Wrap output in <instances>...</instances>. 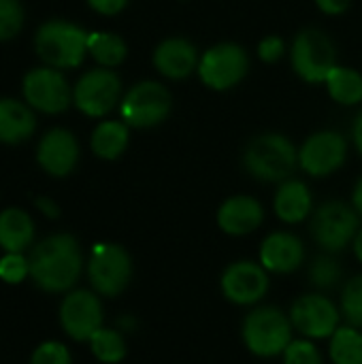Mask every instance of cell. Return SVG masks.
Wrapping results in <instances>:
<instances>
[{
  "label": "cell",
  "instance_id": "cell-1",
  "mask_svg": "<svg viewBox=\"0 0 362 364\" xmlns=\"http://www.w3.org/2000/svg\"><path fill=\"white\" fill-rule=\"evenodd\" d=\"M30 277L45 292L70 290L83 269L81 247L70 235H51L30 254Z\"/></svg>",
  "mask_w": 362,
  "mask_h": 364
},
{
  "label": "cell",
  "instance_id": "cell-2",
  "mask_svg": "<svg viewBox=\"0 0 362 364\" xmlns=\"http://www.w3.org/2000/svg\"><path fill=\"white\" fill-rule=\"evenodd\" d=\"M299 164V151L292 141L280 132H265L254 136L243 151L245 171L267 183H282L290 179Z\"/></svg>",
  "mask_w": 362,
  "mask_h": 364
},
{
  "label": "cell",
  "instance_id": "cell-3",
  "mask_svg": "<svg viewBox=\"0 0 362 364\" xmlns=\"http://www.w3.org/2000/svg\"><path fill=\"white\" fill-rule=\"evenodd\" d=\"M90 32L77 23L64 19L45 21L34 36V49L38 58L53 68H75L87 53Z\"/></svg>",
  "mask_w": 362,
  "mask_h": 364
},
{
  "label": "cell",
  "instance_id": "cell-4",
  "mask_svg": "<svg viewBox=\"0 0 362 364\" xmlns=\"http://www.w3.org/2000/svg\"><path fill=\"white\" fill-rule=\"evenodd\" d=\"M292 322L277 307H256L241 326L245 348L258 358H275L286 352L292 341Z\"/></svg>",
  "mask_w": 362,
  "mask_h": 364
},
{
  "label": "cell",
  "instance_id": "cell-5",
  "mask_svg": "<svg viewBox=\"0 0 362 364\" xmlns=\"http://www.w3.org/2000/svg\"><path fill=\"white\" fill-rule=\"evenodd\" d=\"M337 66L335 43L318 28H305L292 43V68L307 83H324Z\"/></svg>",
  "mask_w": 362,
  "mask_h": 364
},
{
  "label": "cell",
  "instance_id": "cell-6",
  "mask_svg": "<svg viewBox=\"0 0 362 364\" xmlns=\"http://www.w3.org/2000/svg\"><path fill=\"white\" fill-rule=\"evenodd\" d=\"M173 109L171 92L158 81H141L122 98L119 113L132 128H154L162 124Z\"/></svg>",
  "mask_w": 362,
  "mask_h": 364
},
{
  "label": "cell",
  "instance_id": "cell-7",
  "mask_svg": "<svg viewBox=\"0 0 362 364\" xmlns=\"http://www.w3.org/2000/svg\"><path fill=\"white\" fill-rule=\"evenodd\" d=\"M87 275L92 288L100 296H117L132 279V260L122 245L98 243L90 254Z\"/></svg>",
  "mask_w": 362,
  "mask_h": 364
},
{
  "label": "cell",
  "instance_id": "cell-8",
  "mask_svg": "<svg viewBox=\"0 0 362 364\" xmlns=\"http://www.w3.org/2000/svg\"><path fill=\"white\" fill-rule=\"evenodd\" d=\"M358 211L341 200L324 203L312 218V235L326 254L346 250L358 235Z\"/></svg>",
  "mask_w": 362,
  "mask_h": 364
},
{
  "label": "cell",
  "instance_id": "cell-9",
  "mask_svg": "<svg viewBox=\"0 0 362 364\" xmlns=\"http://www.w3.org/2000/svg\"><path fill=\"white\" fill-rule=\"evenodd\" d=\"M250 70L247 51L235 43H220L205 51L198 62V75L203 83L211 90L224 92L241 83Z\"/></svg>",
  "mask_w": 362,
  "mask_h": 364
},
{
  "label": "cell",
  "instance_id": "cell-10",
  "mask_svg": "<svg viewBox=\"0 0 362 364\" xmlns=\"http://www.w3.org/2000/svg\"><path fill=\"white\" fill-rule=\"evenodd\" d=\"M26 102L41 113H62L73 102V90L64 75L53 66L32 68L21 83Z\"/></svg>",
  "mask_w": 362,
  "mask_h": 364
},
{
  "label": "cell",
  "instance_id": "cell-11",
  "mask_svg": "<svg viewBox=\"0 0 362 364\" xmlns=\"http://www.w3.org/2000/svg\"><path fill=\"white\" fill-rule=\"evenodd\" d=\"M119 94L122 81L111 68H92L75 83L73 102L81 113L102 117L119 102Z\"/></svg>",
  "mask_w": 362,
  "mask_h": 364
},
{
  "label": "cell",
  "instance_id": "cell-12",
  "mask_svg": "<svg viewBox=\"0 0 362 364\" xmlns=\"http://www.w3.org/2000/svg\"><path fill=\"white\" fill-rule=\"evenodd\" d=\"M290 322L305 339H331L339 328L341 311L324 294H303L290 309Z\"/></svg>",
  "mask_w": 362,
  "mask_h": 364
},
{
  "label": "cell",
  "instance_id": "cell-13",
  "mask_svg": "<svg viewBox=\"0 0 362 364\" xmlns=\"http://www.w3.org/2000/svg\"><path fill=\"white\" fill-rule=\"evenodd\" d=\"M102 305L94 292H68L60 305V324L64 333L75 341H90L94 333L102 328Z\"/></svg>",
  "mask_w": 362,
  "mask_h": 364
},
{
  "label": "cell",
  "instance_id": "cell-14",
  "mask_svg": "<svg viewBox=\"0 0 362 364\" xmlns=\"http://www.w3.org/2000/svg\"><path fill=\"white\" fill-rule=\"evenodd\" d=\"M269 271L252 260L233 262L220 279L224 296L239 307H250L260 303L269 292Z\"/></svg>",
  "mask_w": 362,
  "mask_h": 364
},
{
  "label": "cell",
  "instance_id": "cell-15",
  "mask_svg": "<svg viewBox=\"0 0 362 364\" xmlns=\"http://www.w3.org/2000/svg\"><path fill=\"white\" fill-rule=\"evenodd\" d=\"M348 143L339 132L322 130L312 134L299 149V164L312 177H326L344 166Z\"/></svg>",
  "mask_w": 362,
  "mask_h": 364
},
{
  "label": "cell",
  "instance_id": "cell-16",
  "mask_svg": "<svg viewBox=\"0 0 362 364\" xmlns=\"http://www.w3.org/2000/svg\"><path fill=\"white\" fill-rule=\"evenodd\" d=\"M36 160L51 177L70 175L79 162V143L75 134L66 128H53L43 134L36 149Z\"/></svg>",
  "mask_w": 362,
  "mask_h": 364
},
{
  "label": "cell",
  "instance_id": "cell-17",
  "mask_svg": "<svg viewBox=\"0 0 362 364\" xmlns=\"http://www.w3.org/2000/svg\"><path fill=\"white\" fill-rule=\"evenodd\" d=\"M265 220L262 205L245 194L230 196L218 209V226L222 232L230 237H245L260 228Z\"/></svg>",
  "mask_w": 362,
  "mask_h": 364
},
{
  "label": "cell",
  "instance_id": "cell-18",
  "mask_svg": "<svg viewBox=\"0 0 362 364\" xmlns=\"http://www.w3.org/2000/svg\"><path fill=\"white\" fill-rule=\"evenodd\" d=\"M305 260V245L292 232H273L260 245V264L269 273L288 275Z\"/></svg>",
  "mask_w": 362,
  "mask_h": 364
},
{
  "label": "cell",
  "instance_id": "cell-19",
  "mask_svg": "<svg viewBox=\"0 0 362 364\" xmlns=\"http://www.w3.org/2000/svg\"><path fill=\"white\" fill-rule=\"evenodd\" d=\"M198 51L194 43L181 36H171L162 41L154 51V66L160 75L169 79H186L198 70Z\"/></svg>",
  "mask_w": 362,
  "mask_h": 364
},
{
  "label": "cell",
  "instance_id": "cell-20",
  "mask_svg": "<svg viewBox=\"0 0 362 364\" xmlns=\"http://www.w3.org/2000/svg\"><path fill=\"white\" fill-rule=\"evenodd\" d=\"M36 117L32 107L15 98H0V143L17 145L32 136Z\"/></svg>",
  "mask_w": 362,
  "mask_h": 364
},
{
  "label": "cell",
  "instance_id": "cell-21",
  "mask_svg": "<svg viewBox=\"0 0 362 364\" xmlns=\"http://www.w3.org/2000/svg\"><path fill=\"white\" fill-rule=\"evenodd\" d=\"M275 215L286 224H301L312 213V192L303 181L286 179L275 192Z\"/></svg>",
  "mask_w": 362,
  "mask_h": 364
},
{
  "label": "cell",
  "instance_id": "cell-22",
  "mask_svg": "<svg viewBox=\"0 0 362 364\" xmlns=\"http://www.w3.org/2000/svg\"><path fill=\"white\" fill-rule=\"evenodd\" d=\"M34 239L32 218L17 207L0 213V247L6 254H21Z\"/></svg>",
  "mask_w": 362,
  "mask_h": 364
},
{
  "label": "cell",
  "instance_id": "cell-23",
  "mask_svg": "<svg viewBox=\"0 0 362 364\" xmlns=\"http://www.w3.org/2000/svg\"><path fill=\"white\" fill-rule=\"evenodd\" d=\"M128 124L124 122H102L92 132V151L102 160L119 158L128 147Z\"/></svg>",
  "mask_w": 362,
  "mask_h": 364
},
{
  "label": "cell",
  "instance_id": "cell-24",
  "mask_svg": "<svg viewBox=\"0 0 362 364\" xmlns=\"http://www.w3.org/2000/svg\"><path fill=\"white\" fill-rule=\"evenodd\" d=\"M324 83L335 102L348 105V107L362 102V75L358 70L337 64Z\"/></svg>",
  "mask_w": 362,
  "mask_h": 364
},
{
  "label": "cell",
  "instance_id": "cell-25",
  "mask_svg": "<svg viewBox=\"0 0 362 364\" xmlns=\"http://www.w3.org/2000/svg\"><path fill=\"white\" fill-rule=\"evenodd\" d=\"M87 53L102 68H113V66H119L126 60L128 47H126L124 38L113 34V32H90Z\"/></svg>",
  "mask_w": 362,
  "mask_h": 364
},
{
  "label": "cell",
  "instance_id": "cell-26",
  "mask_svg": "<svg viewBox=\"0 0 362 364\" xmlns=\"http://www.w3.org/2000/svg\"><path fill=\"white\" fill-rule=\"evenodd\" d=\"M333 364H362V333L356 326H339L329 346Z\"/></svg>",
  "mask_w": 362,
  "mask_h": 364
},
{
  "label": "cell",
  "instance_id": "cell-27",
  "mask_svg": "<svg viewBox=\"0 0 362 364\" xmlns=\"http://www.w3.org/2000/svg\"><path fill=\"white\" fill-rule=\"evenodd\" d=\"M90 348L96 360L105 364L122 363L126 356V339L119 331L113 328H100L98 333H94V337L90 339Z\"/></svg>",
  "mask_w": 362,
  "mask_h": 364
},
{
  "label": "cell",
  "instance_id": "cell-28",
  "mask_svg": "<svg viewBox=\"0 0 362 364\" xmlns=\"http://www.w3.org/2000/svg\"><path fill=\"white\" fill-rule=\"evenodd\" d=\"M341 277H344V269H341L339 260L333 258V256H329V254L316 258L314 264H312V269H309V279H312V284L318 290H331V288H335L341 282Z\"/></svg>",
  "mask_w": 362,
  "mask_h": 364
},
{
  "label": "cell",
  "instance_id": "cell-29",
  "mask_svg": "<svg viewBox=\"0 0 362 364\" xmlns=\"http://www.w3.org/2000/svg\"><path fill=\"white\" fill-rule=\"evenodd\" d=\"M341 316L350 326L362 328V275H356L344 286L341 292Z\"/></svg>",
  "mask_w": 362,
  "mask_h": 364
},
{
  "label": "cell",
  "instance_id": "cell-30",
  "mask_svg": "<svg viewBox=\"0 0 362 364\" xmlns=\"http://www.w3.org/2000/svg\"><path fill=\"white\" fill-rule=\"evenodd\" d=\"M23 28V6L19 0H0V41L15 38Z\"/></svg>",
  "mask_w": 362,
  "mask_h": 364
},
{
  "label": "cell",
  "instance_id": "cell-31",
  "mask_svg": "<svg viewBox=\"0 0 362 364\" xmlns=\"http://www.w3.org/2000/svg\"><path fill=\"white\" fill-rule=\"evenodd\" d=\"M284 364H324L322 352L316 348L312 339H292L290 346L286 348Z\"/></svg>",
  "mask_w": 362,
  "mask_h": 364
},
{
  "label": "cell",
  "instance_id": "cell-32",
  "mask_svg": "<svg viewBox=\"0 0 362 364\" xmlns=\"http://www.w3.org/2000/svg\"><path fill=\"white\" fill-rule=\"evenodd\" d=\"M30 275V260L23 254H4L0 258V279L6 284H21Z\"/></svg>",
  "mask_w": 362,
  "mask_h": 364
},
{
  "label": "cell",
  "instance_id": "cell-33",
  "mask_svg": "<svg viewBox=\"0 0 362 364\" xmlns=\"http://www.w3.org/2000/svg\"><path fill=\"white\" fill-rule=\"evenodd\" d=\"M30 364H73V358L64 343L45 341L32 352Z\"/></svg>",
  "mask_w": 362,
  "mask_h": 364
},
{
  "label": "cell",
  "instance_id": "cell-34",
  "mask_svg": "<svg viewBox=\"0 0 362 364\" xmlns=\"http://www.w3.org/2000/svg\"><path fill=\"white\" fill-rule=\"evenodd\" d=\"M284 51H286V45H284V41H282L280 36H275V34L265 36V38L260 41V45H258V55H260V60L267 62V64L277 62V60L284 55Z\"/></svg>",
  "mask_w": 362,
  "mask_h": 364
},
{
  "label": "cell",
  "instance_id": "cell-35",
  "mask_svg": "<svg viewBox=\"0 0 362 364\" xmlns=\"http://www.w3.org/2000/svg\"><path fill=\"white\" fill-rule=\"evenodd\" d=\"M87 4L100 15H117L128 4V0H87Z\"/></svg>",
  "mask_w": 362,
  "mask_h": 364
},
{
  "label": "cell",
  "instance_id": "cell-36",
  "mask_svg": "<svg viewBox=\"0 0 362 364\" xmlns=\"http://www.w3.org/2000/svg\"><path fill=\"white\" fill-rule=\"evenodd\" d=\"M350 2L352 0H316L320 11L326 13V15H341V13H346Z\"/></svg>",
  "mask_w": 362,
  "mask_h": 364
},
{
  "label": "cell",
  "instance_id": "cell-37",
  "mask_svg": "<svg viewBox=\"0 0 362 364\" xmlns=\"http://www.w3.org/2000/svg\"><path fill=\"white\" fill-rule=\"evenodd\" d=\"M36 209H38L43 215L51 218V220H55V218L60 215V207H58V203H55V200H51V198H47V196L36 198Z\"/></svg>",
  "mask_w": 362,
  "mask_h": 364
},
{
  "label": "cell",
  "instance_id": "cell-38",
  "mask_svg": "<svg viewBox=\"0 0 362 364\" xmlns=\"http://www.w3.org/2000/svg\"><path fill=\"white\" fill-rule=\"evenodd\" d=\"M352 136H354L356 149L361 151V156H362V111L358 113L356 122H354V128H352Z\"/></svg>",
  "mask_w": 362,
  "mask_h": 364
},
{
  "label": "cell",
  "instance_id": "cell-39",
  "mask_svg": "<svg viewBox=\"0 0 362 364\" xmlns=\"http://www.w3.org/2000/svg\"><path fill=\"white\" fill-rule=\"evenodd\" d=\"M352 203H354V209L362 215V179L356 183L354 188V194H352Z\"/></svg>",
  "mask_w": 362,
  "mask_h": 364
},
{
  "label": "cell",
  "instance_id": "cell-40",
  "mask_svg": "<svg viewBox=\"0 0 362 364\" xmlns=\"http://www.w3.org/2000/svg\"><path fill=\"white\" fill-rule=\"evenodd\" d=\"M352 245H354V256L362 262V230H358V235H356V239L352 241Z\"/></svg>",
  "mask_w": 362,
  "mask_h": 364
}]
</instances>
